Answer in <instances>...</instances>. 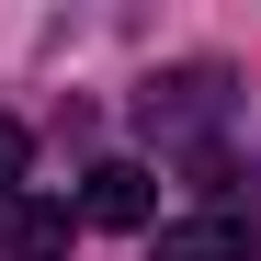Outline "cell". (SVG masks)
<instances>
[{
    "label": "cell",
    "instance_id": "1",
    "mask_svg": "<svg viewBox=\"0 0 261 261\" xmlns=\"http://www.w3.org/2000/svg\"><path fill=\"white\" fill-rule=\"evenodd\" d=\"M80 216H91V227H148V216H159V182L137 159H102L91 182H80Z\"/></svg>",
    "mask_w": 261,
    "mask_h": 261
},
{
    "label": "cell",
    "instance_id": "2",
    "mask_svg": "<svg viewBox=\"0 0 261 261\" xmlns=\"http://www.w3.org/2000/svg\"><path fill=\"white\" fill-rule=\"evenodd\" d=\"M148 261H261V216H193V227H159Z\"/></svg>",
    "mask_w": 261,
    "mask_h": 261
},
{
    "label": "cell",
    "instance_id": "3",
    "mask_svg": "<svg viewBox=\"0 0 261 261\" xmlns=\"http://www.w3.org/2000/svg\"><path fill=\"white\" fill-rule=\"evenodd\" d=\"M57 250H68V204L0 193V261H57Z\"/></svg>",
    "mask_w": 261,
    "mask_h": 261
},
{
    "label": "cell",
    "instance_id": "4",
    "mask_svg": "<svg viewBox=\"0 0 261 261\" xmlns=\"http://www.w3.org/2000/svg\"><path fill=\"white\" fill-rule=\"evenodd\" d=\"M23 170H34V137H23L12 114H0V193H23Z\"/></svg>",
    "mask_w": 261,
    "mask_h": 261
}]
</instances>
